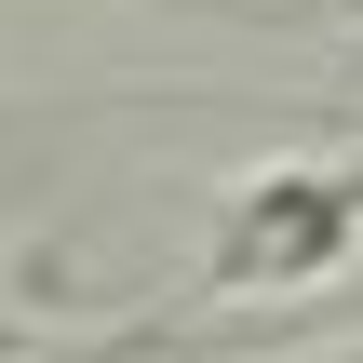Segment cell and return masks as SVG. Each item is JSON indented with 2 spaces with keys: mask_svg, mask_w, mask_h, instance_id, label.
I'll use <instances>...</instances> for the list:
<instances>
[{
  "mask_svg": "<svg viewBox=\"0 0 363 363\" xmlns=\"http://www.w3.org/2000/svg\"><path fill=\"white\" fill-rule=\"evenodd\" d=\"M350 242H363V175L269 162V175H242L229 216L202 229V296H310Z\"/></svg>",
  "mask_w": 363,
  "mask_h": 363,
  "instance_id": "obj_1",
  "label": "cell"
}]
</instances>
